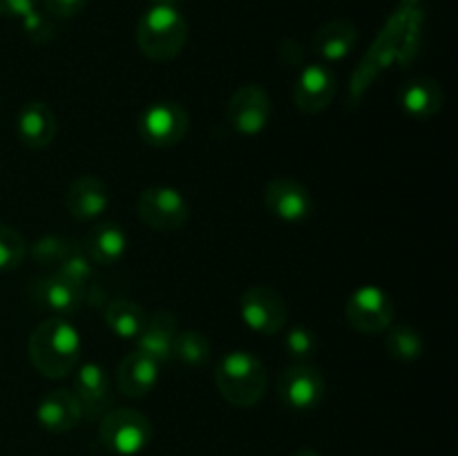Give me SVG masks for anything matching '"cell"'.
I'll return each mask as SVG.
<instances>
[{
  "mask_svg": "<svg viewBox=\"0 0 458 456\" xmlns=\"http://www.w3.org/2000/svg\"><path fill=\"white\" fill-rule=\"evenodd\" d=\"M27 353L40 376L65 378L81 360V335L67 317L52 316L31 331Z\"/></svg>",
  "mask_w": 458,
  "mask_h": 456,
  "instance_id": "obj_1",
  "label": "cell"
},
{
  "mask_svg": "<svg viewBox=\"0 0 458 456\" xmlns=\"http://www.w3.org/2000/svg\"><path fill=\"white\" fill-rule=\"evenodd\" d=\"M186 40L188 22L177 7L152 4L137 22V45L150 61H173L186 47Z\"/></svg>",
  "mask_w": 458,
  "mask_h": 456,
  "instance_id": "obj_2",
  "label": "cell"
},
{
  "mask_svg": "<svg viewBox=\"0 0 458 456\" xmlns=\"http://www.w3.org/2000/svg\"><path fill=\"white\" fill-rule=\"evenodd\" d=\"M267 369L249 351H231L215 367V384L233 407H253L267 392Z\"/></svg>",
  "mask_w": 458,
  "mask_h": 456,
  "instance_id": "obj_3",
  "label": "cell"
},
{
  "mask_svg": "<svg viewBox=\"0 0 458 456\" xmlns=\"http://www.w3.org/2000/svg\"><path fill=\"white\" fill-rule=\"evenodd\" d=\"M414 3L416 0H403L401 9H398L392 16V21L385 25V30L380 31V36L376 38L371 52L367 54L365 61H362L360 67L356 70L352 80L353 101H360V97L367 92V88L378 79L380 72L387 65H392L398 58L407 30H410L411 22L420 16V12L414 7Z\"/></svg>",
  "mask_w": 458,
  "mask_h": 456,
  "instance_id": "obj_4",
  "label": "cell"
},
{
  "mask_svg": "<svg viewBox=\"0 0 458 456\" xmlns=\"http://www.w3.org/2000/svg\"><path fill=\"white\" fill-rule=\"evenodd\" d=\"M150 418L137 410H110L98 425V438L103 447L119 456H134L146 450L152 441Z\"/></svg>",
  "mask_w": 458,
  "mask_h": 456,
  "instance_id": "obj_5",
  "label": "cell"
},
{
  "mask_svg": "<svg viewBox=\"0 0 458 456\" xmlns=\"http://www.w3.org/2000/svg\"><path fill=\"white\" fill-rule=\"evenodd\" d=\"M137 213L148 228L157 232H177L191 217L186 197L170 186H150L139 195Z\"/></svg>",
  "mask_w": 458,
  "mask_h": 456,
  "instance_id": "obj_6",
  "label": "cell"
},
{
  "mask_svg": "<svg viewBox=\"0 0 458 456\" xmlns=\"http://www.w3.org/2000/svg\"><path fill=\"white\" fill-rule=\"evenodd\" d=\"M191 116L179 103H152L139 119V134L152 148H173L186 139Z\"/></svg>",
  "mask_w": 458,
  "mask_h": 456,
  "instance_id": "obj_7",
  "label": "cell"
},
{
  "mask_svg": "<svg viewBox=\"0 0 458 456\" xmlns=\"http://www.w3.org/2000/svg\"><path fill=\"white\" fill-rule=\"evenodd\" d=\"M240 313L246 326L262 335L280 334L286 325V317H289L284 298L276 289L264 284H255L244 291Z\"/></svg>",
  "mask_w": 458,
  "mask_h": 456,
  "instance_id": "obj_8",
  "label": "cell"
},
{
  "mask_svg": "<svg viewBox=\"0 0 458 456\" xmlns=\"http://www.w3.org/2000/svg\"><path fill=\"white\" fill-rule=\"evenodd\" d=\"M394 300L389 298L387 291L378 286H362L356 293L349 295L344 316L349 325L360 334H383L394 322Z\"/></svg>",
  "mask_w": 458,
  "mask_h": 456,
  "instance_id": "obj_9",
  "label": "cell"
},
{
  "mask_svg": "<svg viewBox=\"0 0 458 456\" xmlns=\"http://www.w3.org/2000/svg\"><path fill=\"white\" fill-rule=\"evenodd\" d=\"M226 121L242 137H258L271 121V98L259 85H242L226 106Z\"/></svg>",
  "mask_w": 458,
  "mask_h": 456,
  "instance_id": "obj_10",
  "label": "cell"
},
{
  "mask_svg": "<svg viewBox=\"0 0 458 456\" xmlns=\"http://www.w3.org/2000/svg\"><path fill=\"white\" fill-rule=\"evenodd\" d=\"M327 384L318 369L309 365H291L277 380V398L293 411H311L320 407Z\"/></svg>",
  "mask_w": 458,
  "mask_h": 456,
  "instance_id": "obj_11",
  "label": "cell"
},
{
  "mask_svg": "<svg viewBox=\"0 0 458 456\" xmlns=\"http://www.w3.org/2000/svg\"><path fill=\"white\" fill-rule=\"evenodd\" d=\"M264 204H267L268 213L273 217L289 224L304 222L316 210V204H313V197L307 190V186L289 177L268 182L267 190H264Z\"/></svg>",
  "mask_w": 458,
  "mask_h": 456,
  "instance_id": "obj_12",
  "label": "cell"
},
{
  "mask_svg": "<svg viewBox=\"0 0 458 456\" xmlns=\"http://www.w3.org/2000/svg\"><path fill=\"white\" fill-rule=\"evenodd\" d=\"M74 393L79 398L83 416H88L89 420L103 418L112 407V389L106 367L97 362L81 365L74 378Z\"/></svg>",
  "mask_w": 458,
  "mask_h": 456,
  "instance_id": "obj_13",
  "label": "cell"
},
{
  "mask_svg": "<svg viewBox=\"0 0 458 456\" xmlns=\"http://www.w3.org/2000/svg\"><path fill=\"white\" fill-rule=\"evenodd\" d=\"M335 97V76L327 65H307L295 80L293 101L304 114H318L331 106Z\"/></svg>",
  "mask_w": 458,
  "mask_h": 456,
  "instance_id": "obj_14",
  "label": "cell"
},
{
  "mask_svg": "<svg viewBox=\"0 0 458 456\" xmlns=\"http://www.w3.org/2000/svg\"><path fill=\"white\" fill-rule=\"evenodd\" d=\"M110 206V188L94 174L74 179L65 190V208L79 222H89L103 215Z\"/></svg>",
  "mask_w": 458,
  "mask_h": 456,
  "instance_id": "obj_15",
  "label": "cell"
},
{
  "mask_svg": "<svg viewBox=\"0 0 458 456\" xmlns=\"http://www.w3.org/2000/svg\"><path fill=\"white\" fill-rule=\"evenodd\" d=\"M36 418H38V425L45 432L65 434L72 432L81 423L83 410H81V402L74 392H70V389H52L38 402Z\"/></svg>",
  "mask_w": 458,
  "mask_h": 456,
  "instance_id": "obj_16",
  "label": "cell"
},
{
  "mask_svg": "<svg viewBox=\"0 0 458 456\" xmlns=\"http://www.w3.org/2000/svg\"><path fill=\"white\" fill-rule=\"evenodd\" d=\"M159 362L134 349L116 367V387L128 398L148 396L159 380Z\"/></svg>",
  "mask_w": 458,
  "mask_h": 456,
  "instance_id": "obj_17",
  "label": "cell"
},
{
  "mask_svg": "<svg viewBox=\"0 0 458 456\" xmlns=\"http://www.w3.org/2000/svg\"><path fill=\"white\" fill-rule=\"evenodd\" d=\"M56 116H54L52 107L45 106L43 101H31L22 106L18 112L16 132L18 139L30 150H43L56 137Z\"/></svg>",
  "mask_w": 458,
  "mask_h": 456,
  "instance_id": "obj_18",
  "label": "cell"
},
{
  "mask_svg": "<svg viewBox=\"0 0 458 456\" xmlns=\"http://www.w3.org/2000/svg\"><path fill=\"white\" fill-rule=\"evenodd\" d=\"M179 334L177 320L170 311H157L148 317L146 326L137 335V351L146 353L152 360L165 365L173 358V344Z\"/></svg>",
  "mask_w": 458,
  "mask_h": 456,
  "instance_id": "obj_19",
  "label": "cell"
},
{
  "mask_svg": "<svg viewBox=\"0 0 458 456\" xmlns=\"http://www.w3.org/2000/svg\"><path fill=\"white\" fill-rule=\"evenodd\" d=\"M30 293L38 307L47 308V311H52L56 317L72 316V313H74L85 300V293H81L79 289H74L70 282L58 277L56 273L36 280Z\"/></svg>",
  "mask_w": 458,
  "mask_h": 456,
  "instance_id": "obj_20",
  "label": "cell"
},
{
  "mask_svg": "<svg viewBox=\"0 0 458 456\" xmlns=\"http://www.w3.org/2000/svg\"><path fill=\"white\" fill-rule=\"evenodd\" d=\"M125 249H128V237L119 224L112 222H103L89 228L83 244V253L88 255L89 262L98 264V266H112V264L121 262Z\"/></svg>",
  "mask_w": 458,
  "mask_h": 456,
  "instance_id": "obj_21",
  "label": "cell"
},
{
  "mask_svg": "<svg viewBox=\"0 0 458 456\" xmlns=\"http://www.w3.org/2000/svg\"><path fill=\"white\" fill-rule=\"evenodd\" d=\"M443 89L429 76H416L398 94L401 107L411 116V119H432L443 107Z\"/></svg>",
  "mask_w": 458,
  "mask_h": 456,
  "instance_id": "obj_22",
  "label": "cell"
},
{
  "mask_svg": "<svg viewBox=\"0 0 458 456\" xmlns=\"http://www.w3.org/2000/svg\"><path fill=\"white\" fill-rule=\"evenodd\" d=\"M358 40V30L353 22L344 21V18H335V21L325 22L320 30L313 36V49L320 58L325 61H343L352 54V49L356 47Z\"/></svg>",
  "mask_w": 458,
  "mask_h": 456,
  "instance_id": "obj_23",
  "label": "cell"
},
{
  "mask_svg": "<svg viewBox=\"0 0 458 456\" xmlns=\"http://www.w3.org/2000/svg\"><path fill=\"white\" fill-rule=\"evenodd\" d=\"M103 317H106L107 329L125 340H137V335L141 334L148 322L146 311L128 298L112 300L103 311Z\"/></svg>",
  "mask_w": 458,
  "mask_h": 456,
  "instance_id": "obj_24",
  "label": "cell"
},
{
  "mask_svg": "<svg viewBox=\"0 0 458 456\" xmlns=\"http://www.w3.org/2000/svg\"><path fill=\"white\" fill-rule=\"evenodd\" d=\"M385 347H387L389 356L396 358L401 362H411V360H419L423 356V338L416 329L407 325H398L392 326L387 331V340H385Z\"/></svg>",
  "mask_w": 458,
  "mask_h": 456,
  "instance_id": "obj_25",
  "label": "cell"
},
{
  "mask_svg": "<svg viewBox=\"0 0 458 456\" xmlns=\"http://www.w3.org/2000/svg\"><path fill=\"white\" fill-rule=\"evenodd\" d=\"M173 358L188 367H201L210 358V342L201 331H179L173 344Z\"/></svg>",
  "mask_w": 458,
  "mask_h": 456,
  "instance_id": "obj_26",
  "label": "cell"
},
{
  "mask_svg": "<svg viewBox=\"0 0 458 456\" xmlns=\"http://www.w3.org/2000/svg\"><path fill=\"white\" fill-rule=\"evenodd\" d=\"M58 277H63L65 282H70L74 289H79L81 293H88V286L94 280V264L89 262L88 255L83 253L81 246H74L70 255L65 258V262L56 268Z\"/></svg>",
  "mask_w": 458,
  "mask_h": 456,
  "instance_id": "obj_27",
  "label": "cell"
},
{
  "mask_svg": "<svg viewBox=\"0 0 458 456\" xmlns=\"http://www.w3.org/2000/svg\"><path fill=\"white\" fill-rule=\"evenodd\" d=\"M74 241L65 240V237L45 235L31 246V258H34V262L40 264V266H47L56 271V268L65 262L67 255L74 250Z\"/></svg>",
  "mask_w": 458,
  "mask_h": 456,
  "instance_id": "obj_28",
  "label": "cell"
},
{
  "mask_svg": "<svg viewBox=\"0 0 458 456\" xmlns=\"http://www.w3.org/2000/svg\"><path fill=\"white\" fill-rule=\"evenodd\" d=\"M27 255V241L16 228L0 224V271H13Z\"/></svg>",
  "mask_w": 458,
  "mask_h": 456,
  "instance_id": "obj_29",
  "label": "cell"
},
{
  "mask_svg": "<svg viewBox=\"0 0 458 456\" xmlns=\"http://www.w3.org/2000/svg\"><path fill=\"white\" fill-rule=\"evenodd\" d=\"M284 349L286 356H289L291 360H295L298 365H304L318 349L316 334H313L311 329H307V326H293V329L286 334Z\"/></svg>",
  "mask_w": 458,
  "mask_h": 456,
  "instance_id": "obj_30",
  "label": "cell"
},
{
  "mask_svg": "<svg viewBox=\"0 0 458 456\" xmlns=\"http://www.w3.org/2000/svg\"><path fill=\"white\" fill-rule=\"evenodd\" d=\"M21 21H22V31H25L27 38H30L31 43L43 45L47 43V40H52L54 36L52 22H49L47 18H45V13H40L38 9L30 12L25 18H21Z\"/></svg>",
  "mask_w": 458,
  "mask_h": 456,
  "instance_id": "obj_31",
  "label": "cell"
},
{
  "mask_svg": "<svg viewBox=\"0 0 458 456\" xmlns=\"http://www.w3.org/2000/svg\"><path fill=\"white\" fill-rule=\"evenodd\" d=\"M45 12L54 18H74L88 7V0H43Z\"/></svg>",
  "mask_w": 458,
  "mask_h": 456,
  "instance_id": "obj_32",
  "label": "cell"
},
{
  "mask_svg": "<svg viewBox=\"0 0 458 456\" xmlns=\"http://www.w3.org/2000/svg\"><path fill=\"white\" fill-rule=\"evenodd\" d=\"M34 9L36 0H0V16L4 18H25Z\"/></svg>",
  "mask_w": 458,
  "mask_h": 456,
  "instance_id": "obj_33",
  "label": "cell"
},
{
  "mask_svg": "<svg viewBox=\"0 0 458 456\" xmlns=\"http://www.w3.org/2000/svg\"><path fill=\"white\" fill-rule=\"evenodd\" d=\"M293 456H320L316 450H309V447H302V450L295 452Z\"/></svg>",
  "mask_w": 458,
  "mask_h": 456,
  "instance_id": "obj_34",
  "label": "cell"
},
{
  "mask_svg": "<svg viewBox=\"0 0 458 456\" xmlns=\"http://www.w3.org/2000/svg\"><path fill=\"white\" fill-rule=\"evenodd\" d=\"M152 4H165V7H177L179 0H150Z\"/></svg>",
  "mask_w": 458,
  "mask_h": 456,
  "instance_id": "obj_35",
  "label": "cell"
}]
</instances>
